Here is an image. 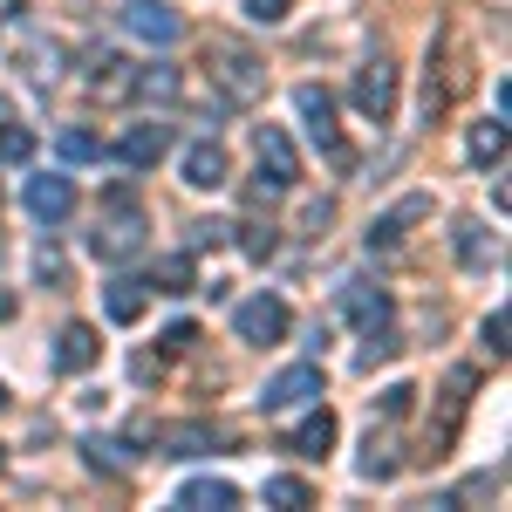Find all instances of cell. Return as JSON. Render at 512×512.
<instances>
[{
    "label": "cell",
    "instance_id": "obj_20",
    "mask_svg": "<svg viewBox=\"0 0 512 512\" xmlns=\"http://www.w3.org/2000/svg\"><path fill=\"white\" fill-rule=\"evenodd\" d=\"M465 151H472V164H499V158H506V117H485V123H472Z\"/></svg>",
    "mask_w": 512,
    "mask_h": 512
},
{
    "label": "cell",
    "instance_id": "obj_22",
    "mask_svg": "<svg viewBox=\"0 0 512 512\" xmlns=\"http://www.w3.org/2000/svg\"><path fill=\"white\" fill-rule=\"evenodd\" d=\"M267 506H280V512H301V506H315V492H308V478H267Z\"/></svg>",
    "mask_w": 512,
    "mask_h": 512
},
{
    "label": "cell",
    "instance_id": "obj_28",
    "mask_svg": "<svg viewBox=\"0 0 512 512\" xmlns=\"http://www.w3.org/2000/svg\"><path fill=\"white\" fill-rule=\"evenodd\" d=\"M396 349H403L396 335H383V328H369V342H362V355H355V362H362V369H376V362H390Z\"/></svg>",
    "mask_w": 512,
    "mask_h": 512
},
{
    "label": "cell",
    "instance_id": "obj_21",
    "mask_svg": "<svg viewBox=\"0 0 512 512\" xmlns=\"http://www.w3.org/2000/svg\"><path fill=\"white\" fill-rule=\"evenodd\" d=\"M130 89H137L144 103H171L185 82H178V69H164V62H158V69H137V76H130Z\"/></svg>",
    "mask_w": 512,
    "mask_h": 512
},
{
    "label": "cell",
    "instance_id": "obj_7",
    "mask_svg": "<svg viewBox=\"0 0 512 512\" xmlns=\"http://www.w3.org/2000/svg\"><path fill=\"white\" fill-rule=\"evenodd\" d=\"M321 390H328L321 362H294V369H280L274 383L260 390V410H267V417H280V410H294V403H315Z\"/></svg>",
    "mask_w": 512,
    "mask_h": 512
},
{
    "label": "cell",
    "instance_id": "obj_10",
    "mask_svg": "<svg viewBox=\"0 0 512 512\" xmlns=\"http://www.w3.org/2000/svg\"><path fill=\"white\" fill-rule=\"evenodd\" d=\"M123 28L137 41H158V48H171V41L185 35L178 7H164V0H130V7H123Z\"/></svg>",
    "mask_w": 512,
    "mask_h": 512
},
{
    "label": "cell",
    "instance_id": "obj_16",
    "mask_svg": "<svg viewBox=\"0 0 512 512\" xmlns=\"http://www.w3.org/2000/svg\"><path fill=\"white\" fill-rule=\"evenodd\" d=\"M287 451H294V458H328V451H335V410L301 417V424L287 431Z\"/></svg>",
    "mask_w": 512,
    "mask_h": 512
},
{
    "label": "cell",
    "instance_id": "obj_5",
    "mask_svg": "<svg viewBox=\"0 0 512 512\" xmlns=\"http://www.w3.org/2000/svg\"><path fill=\"white\" fill-rule=\"evenodd\" d=\"M294 110H301V123H308V137H315L321 158L349 164V144H342V123H335V96H328V89L301 82V89H294Z\"/></svg>",
    "mask_w": 512,
    "mask_h": 512
},
{
    "label": "cell",
    "instance_id": "obj_32",
    "mask_svg": "<svg viewBox=\"0 0 512 512\" xmlns=\"http://www.w3.org/2000/svg\"><path fill=\"white\" fill-rule=\"evenodd\" d=\"M485 355H492V362L506 355V308H492V315H485Z\"/></svg>",
    "mask_w": 512,
    "mask_h": 512
},
{
    "label": "cell",
    "instance_id": "obj_9",
    "mask_svg": "<svg viewBox=\"0 0 512 512\" xmlns=\"http://www.w3.org/2000/svg\"><path fill=\"white\" fill-rule=\"evenodd\" d=\"M355 110H362L369 123H390L396 117V69H390V62L355 69Z\"/></svg>",
    "mask_w": 512,
    "mask_h": 512
},
{
    "label": "cell",
    "instance_id": "obj_15",
    "mask_svg": "<svg viewBox=\"0 0 512 512\" xmlns=\"http://www.w3.org/2000/svg\"><path fill=\"white\" fill-rule=\"evenodd\" d=\"M96 355H103V342H96V328H89V321H69V328L55 335V369H69V376L89 369Z\"/></svg>",
    "mask_w": 512,
    "mask_h": 512
},
{
    "label": "cell",
    "instance_id": "obj_33",
    "mask_svg": "<svg viewBox=\"0 0 512 512\" xmlns=\"http://www.w3.org/2000/svg\"><path fill=\"white\" fill-rule=\"evenodd\" d=\"M35 274H41V280H55V287H62V280H69V260H62L55 246H41V253H35Z\"/></svg>",
    "mask_w": 512,
    "mask_h": 512
},
{
    "label": "cell",
    "instance_id": "obj_39",
    "mask_svg": "<svg viewBox=\"0 0 512 512\" xmlns=\"http://www.w3.org/2000/svg\"><path fill=\"white\" fill-rule=\"evenodd\" d=\"M0 403H7V390H0Z\"/></svg>",
    "mask_w": 512,
    "mask_h": 512
},
{
    "label": "cell",
    "instance_id": "obj_31",
    "mask_svg": "<svg viewBox=\"0 0 512 512\" xmlns=\"http://www.w3.org/2000/svg\"><path fill=\"white\" fill-rule=\"evenodd\" d=\"M246 21L253 28H274V21H287V0H246Z\"/></svg>",
    "mask_w": 512,
    "mask_h": 512
},
{
    "label": "cell",
    "instance_id": "obj_12",
    "mask_svg": "<svg viewBox=\"0 0 512 512\" xmlns=\"http://www.w3.org/2000/svg\"><path fill=\"white\" fill-rule=\"evenodd\" d=\"M164 151H171V130H164V123H130L117 137V158L130 164V171H151Z\"/></svg>",
    "mask_w": 512,
    "mask_h": 512
},
{
    "label": "cell",
    "instance_id": "obj_24",
    "mask_svg": "<svg viewBox=\"0 0 512 512\" xmlns=\"http://www.w3.org/2000/svg\"><path fill=\"white\" fill-rule=\"evenodd\" d=\"M151 287H158V294H192V260H185V253H171V260H158V274H151Z\"/></svg>",
    "mask_w": 512,
    "mask_h": 512
},
{
    "label": "cell",
    "instance_id": "obj_3",
    "mask_svg": "<svg viewBox=\"0 0 512 512\" xmlns=\"http://www.w3.org/2000/svg\"><path fill=\"white\" fill-rule=\"evenodd\" d=\"M103 205H110V212L96 219L89 246H96L103 260H137V253H144V212H137V198H130V192L117 185V192L103 198Z\"/></svg>",
    "mask_w": 512,
    "mask_h": 512
},
{
    "label": "cell",
    "instance_id": "obj_23",
    "mask_svg": "<svg viewBox=\"0 0 512 512\" xmlns=\"http://www.w3.org/2000/svg\"><path fill=\"white\" fill-rule=\"evenodd\" d=\"M55 151H62L69 164H89V158H103V137H96V130H82V123H69V130L55 137Z\"/></svg>",
    "mask_w": 512,
    "mask_h": 512
},
{
    "label": "cell",
    "instance_id": "obj_17",
    "mask_svg": "<svg viewBox=\"0 0 512 512\" xmlns=\"http://www.w3.org/2000/svg\"><path fill=\"white\" fill-rule=\"evenodd\" d=\"M424 212H431V198H403L390 219H376V226H369V253H396V246H403V226H410V219H424Z\"/></svg>",
    "mask_w": 512,
    "mask_h": 512
},
{
    "label": "cell",
    "instance_id": "obj_35",
    "mask_svg": "<svg viewBox=\"0 0 512 512\" xmlns=\"http://www.w3.org/2000/svg\"><path fill=\"white\" fill-rule=\"evenodd\" d=\"M410 383H390V390H383V417H403V410H410Z\"/></svg>",
    "mask_w": 512,
    "mask_h": 512
},
{
    "label": "cell",
    "instance_id": "obj_38",
    "mask_svg": "<svg viewBox=\"0 0 512 512\" xmlns=\"http://www.w3.org/2000/svg\"><path fill=\"white\" fill-rule=\"evenodd\" d=\"M7 315H14V294H0V321H7Z\"/></svg>",
    "mask_w": 512,
    "mask_h": 512
},
{
    "label": "cell",
    "instance_id": "obj_18",
    "mask_svg": "<svg viewBox=\"0 0 512 512\" xmlns=\"http://www.w3.org/2000/svg\"><path fill=\"white\" fill-rule=\"evenodd\" d=\"M185 185H192V192H219V185H226V151H219V144H192V151H185Z\"/></svg>",
    "mask_w": 512,
    "mask_h": 512
},
{
    "label": "cell",
    "instance_id": "obj_1",
    "mask_svg": "<svg viewBox=\"0 0 512 512\" xmlns=\"http://www.w3.org/2000/svg\"><path fill=\"white\" fill-rule=\"evenodd\" d=\"M472 82H478L472 35H465V21H444L431 41V69H424V123H437L451 103H465Z\"/></svg>",
    "mask_w": 512,
    "mask_h": 512
},
{
    "label": "cell",
    "instance_id": "obj_2",
    "mask_svg": "<svg viewBox=\"0 0 512 512\" xmlns=\"http://www.w3.org/2000/svg\"><path fill=\"white\" fill-rule=\"evenodd\" d=\"M205 76H212V89H219L233 110H253V103L267 96V62H260L239 35H212L205 41Z\"/></svg>",
    "mask_w": 512,
    "mask_h": 512
},
{
    "label": "cell",
    "instance_id": "obj_25",
    "mask_svg": "<svg viewBox=\"0 0 512 512\" xmlns=\"http://www.w3.org/2000/svg\"><path fill=\"white\" fill-rule=\"evenodd\" d=\"M158 444H171V458H192V451L212 444V431L205 424H178V431H158Z\"/></svg>",
    "mask_w": 512,
    "mask_h": 512
},
{
    "label": "cell",
    "instance_id": "obj_4",
    "mask_svg": "<svg viewBox=\"0 0 512 512\" xmlns=\"http://www.w3.org/2000/svg\"><path fill=\"white\" fill-rule=\"evenodd\" d=\"M253 158H260V198H280L294 192V178H301V158H294V137L280 130V123H260V137H253Z\"/></svg>",
    "mask_w": 512,
    "mask_h": 512
},
{
    "label": "cell",
    "instance_id": "obj_30",
    "mask_svg": "<svg viewBox=\"0 0 512 512\" xmlns=\"http://www.w3.org/2000/svg\"><path fill=\"white\" fill-rule=\"evenodd\" d=\"M458 253H465V267H478V260L492 253V239L478 246V219H465V226H458Z\"/></svg>",
    "mask_w": 512,
    "mask_h": 512
},
{
    "label": "cell",
    "instance_id": "obj_36",
    "mask_svg": "<svg viewBox=\"0 0 512 512\" xmlns=\"http://www.w3.org/2000/svg\"><path fill=\"white\" fill-rule=\"evenodd\" d=\"M239 246H246L253 260H267V253H274V233H267V226H246V239H239Z\"/></svg>",
    "mask_w": 512,
    "mask_h": 512
},
{
    "label": "cell",
    "instance_id": "obj_8",
    "mask_svg": "<svg viewBox=\"0 0 512 512\" xmlns=\"http://www.w3.org/2000/svg\"><path fill=\"white\" fill-rule=\"evenodd\" d=\"M472 383H478V369H451V383H444V410H437V431H431V458H444L451 451V437H458V424H465V403H472Z\"/></svg>",
    "mask_w": 512,
    "mask_h": 512
},
{
    "label": "cell",
    "instance_id": "obj_19",
    "mask_svg": "<svg viewBox=\"0 0 512 512\" xmlns=\"http://www.w3.org/2000/svg\"><path fill=\"white\" fill-rule=\"evenodd\" d=\"M103 315L117 321V328H130V321L144 315V280H110L103 287Z\"/></svg>",
    "mask_w": 512,
    "mask_h": 512
},
{
    "label": "cell",
    "instance_id": "obj_29",
    "mask_svg": "<svg viewBox=\"0 0 512 512\" xmlns=\"http://www.w3.org/2000/svg\"><path fill=\"white\" fill-rule=\"evenodd\" d=\"M185 246H192V253H205V246H226V226H219V219H198V226H185Z\"/></svg>",
    "mask_w": 512,
    "mask_h": 512
},
{
    "label": "cell",
    "instance_id": "obj_6",
    "mask_svg": "<svg viewBox=\"0 0 512 512\" xmlns=\"http://www.w3.org/2000/svg\"><path fill=\"white\" fill-rule=\"evenodd\" d=\"M287 328H294V315H287L280 294H253V301H239V308H233V335H239V342H253V349L280 342Z\"/></svg>",
    "mask_w": 512,
    "mask_h": 512
},
{
    "label": "cell",
    "instance_id": "obj_26",
    "mask_svg": "<svg viewBox=\"0 0 512 512\" xmlns=\"http://www.w3.org/2000/svg\"><path fill=\"white\" fill-rule=\"evenodd\" d=\"M82 451H89V465H96V472H130V458H123V444H110V437H89Z\"/></svg>",
    "mask_w": 512,
    "mask_h": 512
},
{
    "label": "cell",
    "instance_id": "obj_37",
    "mask_svg": "<svg viewBox=\"0 0 512 512\" xmlns=\"http://www.w3.org/2000/svg\"><path fill=\"white\" fill-rule=\"evenodd\" d=\"M7 14H21V0H0V21H7Z\"/></svg>",
    "mask_w": 512,
    "mask_h": 512
},
{
    "label": "cell",
    "instance_id": "obj_11",
    "mask_svg": "<svg viewBox=\"0 0 512 512\" xmlns=\"http://www.w3.org/2000/svg\"><path fill=\"white\" fill-rule=\"evenodd\" d=\"M28 212H35L41 226H62V219H69V212H76V185H69V178H62V171H41V178H28Z\"/></svg>",
    "mask_w": 512,
    "mask_h": 512
},
{
    "label": "cell",
    "instance_id": "obj_13",
    "mask_svg": "<svg viewBox=\"0 0 512 512\" xmlns=\"http://www.w3.org/2000/svg\"><path fill=\"white\" fill-rule=\"evenodd\" d=\"M178 512H233L239 506V485L233 478H192V485H178Z\"/></svg>",
    "mask_w": 512,
    "mask_h": 512
},
{
    "label": "cell",
    "instance_id": "obj_14",
    "mask_svg": "<svg viewBox=\"0 0 512 512\" xmlns=\"http://www.w3.org/2000/svg\"><path fill=\"white\" fill-rule=\"evenodd\" d=\"M342 315L369 335V328H383V321H390V294H383V287H369V280H349V287H342Z\"/></svg>",
    "mask_w": 512,
    "mask_h": 512
},
{
    "label": "cell",
    "instance_id": "obj_27",
    "mask_svg": "<svg viewBox=\"0 0 512 512\" xmlns=\"http://www.w3.org/2000/svg\"><path fill=\"white\" fill-rule=\"evenodd\" d=\"M362 472H369V478H390V472H396V444H390V437H369V451H362Z\"/></svg>",
    "mask_w": 512,
    "mask_h": 512
},
{
    "label": "cell",
    "instance_id": "obj_34",
    "mask_svg": "<svg viewBox=\"0 0 512 512\" xmlns=\"http://www.w3.org/2000/svg\"><path fill=\"white\" fill-rule=\"evenodd\" d=\"M164 349H171V355L198 349V328H192V321H171V328H164Z\"/></svg>",
    "mask_w": 512,
    "mask_h": 512
}]
</instances>
